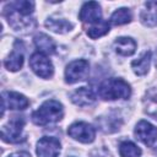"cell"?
Wrapping results in <instances>:
<instances>
[{"mask_svg": "<svg viewBox=\"0 0 157 157\" xmlns=\"http://www.w3.org/2000/svg\"><path fill=\"white\" fill-rule=\"evenodd\" d=\"M64 117V108L59 101L48 99L37 110L32 113V121L36 125H48L61 120Z\"/></svg>", "mask_w": 157, "mask_h": 157, "instance_id": "obj_1", "label": "cell"}, {"mask_svg": "<svg viewBox=\"0 0 157 157\" xmlns=\"http://www.w3.org/2000/svg\"><path fill=\"white\" fill-rule=\"evenodd\" d=\"M98 94L104 101L126 99L131 94V88L123 78H107L99 85Z\"/></svg>", "mask_w": 157, "mask_h": 157, "instance_id": "obj_2", "label": "cell"}, {"mask_svg": "<svg viewBox=\"0 0 157 157\" xmlns=\"http://www.w3.org/2000/svg\"><path fill=\"white\" fill-rule=\"evenodd\" d=\"M4 15L6 16L7 18V22L9 25L13 28V31L16 32H21V33H27V32H31L32 28L34 27L36 22L31 17V16H25L15 10H12L11 7H9L6 5L5 7V11H4Z\"/></svg>", "mask_w": 157, "mask_h": 157, "instance_id": "obj_3", "label": "cell"}, {"mask_svg": "<svg viewBox=\"0 0 157 157\" xmlns=\"http://www.w3.org/2000/svg\"><path fill=\"white\" fill-rule=\"evenodd\" d=\"M25 126L23 117L15 115L12 117L2 128H1V139L5 142H18L22 136V130Z\"/></svg>", "mask_w": 157, "mask_h": 157, "instance_id": "obj_4", "label": "cell"}, {"mask_svg": "<svg viewBox=\"0 0 157 157\" xmlns=\"http://www.w3.org/2000/svg\"><path fill=\"white\" fill-rule=\"evenodd\" d=\"M29 66L33 70V72L42 77V78H49L54 74V66L52 61L48 59V56L43 53H33L29 58Z\"/></svg>", "mask_w": 157, "mask_h": 157, "instance_id": "obj_5", "label": "cell"}, {"mask_svg": "<svg viewBox=\"0 0 157 157\" xmlns=\"http://www.w3.org/2000/svg\"><path fill=\"white\" fill-rule=\"evenodd\" d=\"M67 134L74 140L82 144H91L96 137L94 128L85 121H76L67 128Z\"/></svg>", "mask_w": 157, "mask_h": 157, "instance_id": "obj_6", "label": "cell"}, {"mask_svg": "<svg viewBox=\"0 0 157 157\" xmlns=\"http://www.w3.org/2000/svg\"><path fill=\"white\" fill-rule=\"evenodd\" d=\"M90 72V64L85 59L71 61L65 69V81L67 83H75L85 80Z\"/></svg>", "mask_w": 157, "mask_h": 157, "instance_id": "obj_7", "label": "cell"}, {"mask_svg": "<svg viewBox=\"0 0 157 157\" xmlns=\"http://www.w3.org/2000/svg\"><path fill=\"white\" fill-rule=\"evenodd\" d=\"M1 103H2L1 115H4L6 108L13 109V110H22L29 105V101L23 94L18 92H10V91H6L2 93Z\"/></svg>", "mask_w": 157, "mask_h": 157, "instance_id": "obj_8", "label": "cell"}, {"mask_svg": "<svg viewBox=\"0 0 157 157\" xmlns=\"http://www.w3.org/2000/svg\"><path fill=\"white\" fill-rule=\"evenodd\" d=\"M61 150L60 141L56 137L44 136L37 142V155L38 157H58Z\"/></svg>", "mask_w": 157, "mask_h": 157, "instance_id": "obj_9", "label": "cell"}, {"mask_svg": "<svg viewBox=\"0 0 157 157\" xmlns=\"http://www.w3.org/2000/svg\"><path fill=\"white\" fill-rule=\"evenodd\" d=\"M135 136L145 145L152 146L157 140V128L146 120H140L135 126Z\"/></svg>", "mask_w": 157, "mask_h": 157, "instance_id": "obj_10", "label": "cell"}, {"mask_svg": "<svg viewBox=\"0 0 157 157\" xmlns=\"http://www.w3.org/2000/svg\"><path fill=\"white\" fill-rule=\"evenodd\" d=\"M78 17L82 22L94 25L102 20V11H101V5L96 1H88L85 2L80 10Z\"/></svg>", "mask_w": 157, "mask_h": 157, "instance_id": "obj_11", "label": "cell"}, {"mask_svg": "<svg viewBox=\"0 0 157 157\" xmlns=\"http://www.w3.org/2000/svg\"><path fill=\"white\" fill-rule=\"evenodd\" d=\"M71 102L78 107H86V105H91L96 102V94L94 92L86 86H82L77 90H75L71 94H70Z\"/></svg>", "mask_w": 157, "mask_h": 157, "instance_id": "obj_12", "label": "cell"}, {"mask_svg": "<svg viewBox=\"0 0 157 157\" xmlns=\"http://www.w3.org/2000/svg\"><path fill=\"white\" fill-rule=\"evenodd\" d=\"M20 45H22V43L20 40H16L13 50L4 61V65L9 71H18L23 65V52L22 48H20Z\"/></svg>", "mask_w": 157, "mask_h": 157, "instance_id": "obj_13", "label": "cell"}, {"mask_svg": "<svg viewBox=\"0 0 157 157\" xmlns=\"http://www.w3.org/2000/svg\"><path fill=\"white\" fill-rule=\"evenodd\" d=\"M140 20L142 25L147 27L157 26V1L145 2V9L140 13Z\"/></svg>", "mask_w": 157, "mask_h": 157, "instance_id": "obj_14", "label": "cell"}, {"mask_svg": "<svg viewBox=\"0 0 157 157\" xmlns=\"http://www.w3.org/2000/svg\"><path fill=\"white\" fill-rule=\"evenodd\" d=\"M114 49L119 55L130 56L136 50V42L130 37H119L114 42Z\"/></svg>", "mask_w": 157, "mask_h": 157, "instance_id": "obj_15", "label": "cell"}, {"mask_svg": "<svg viewBox=\"0 0 157 157\" xmlns=\"http://www.w3.org/2000/svg\"><path fill=\"white\" fill-rule=\"evenodd\" d=\"M34 45L37 47V49H38V52L39 53H43V54H54L55 53V49H56V47H55V43H54V40L49 37V36H47V34H44V33H38L36 37H34Z\"/></svg>", "mask_w": 157, "mask_h": 157, "instance_id": "obj_16", "label": "cell"}, {"mask_svg": "<svg viewBox=\"0 0 157 157\" xmlns=\"http://www.w3.org/2000/svg\"><path fill=\"white\" fill-rule=\"evenodd\" d=\"M45 27L49 28L50 31L55 32V33H60V34H63V33H67V32H70V31L72 29L74 25H72L70 21L65 20V18L49 17V18H47V21H45Z\"/></svg>", "mask_w": 157, "mask_h": 157, "instance_id": "obj_17", "label": "cell"}, {"mask_svg": "<svg viewBox=\"0 0 157 157\" xmlns=\"http://www.w3.org/2000/svg\"><path fill=\"white\" fill-rule=\"evenodd\" d=\"M150 64H151V52H145L139 59L131 63V67L136 75L142 76L148 72Z\"/></svg>", "mask_w": 157, "mask_h": 157, "instance_id": "obj_18", "label": "cell"}, {"mask_svg": "<svg viewBox=\"0 0 157 157\" xmlns=\"http://www.w3.org/2000/svg\"><path fill=\"white\" fill-rule=\"evenodd\" d=\"M132 18L131 11L126 7H120L117 11L113 12V15L110 16V23L115 25V26H120V25H125L129 23Z\"/></svg>", "mask_w": 157, "mask_h": 157, "instance_id": "obj_19", "label": "cell"}, {"mask_svg": "<svg viewBox=\"0 0 157 157\" xmlns=\"http://www.w3.org/2000/svg\"><path fill=\"white\" fill-rule=\"evenodd\" d=\"M119 155L120 157H140L141 150L132 141H123L119 145Z\"/></svg>", "mask_w": 157, "mask_h": 157, "instance_id": "obj_20", "label": "cell"}, {"mask_svg": "<svg viewBox=\"0 0 157 157\" xmlns=\"http://www.w3.org/2000/svg\"><path fill=\"white\" fill-rule=\"evenodd\" d=\"M108 32H109V23L104 20H101L99 22L91 25V27L87 29V36L92 39H96L107 34Z\"/></svg>", "mask_w": 157, "mask_h": 157, "instance_id": "obj_21", "label": "cell"}, {"mask_svg": "<svg viewBox=\"0 0 157 157\" xmlns=\"http://www.w3.org/2000/svg\"><path fill=\"white\" fill-rule=\"evenodd\" d=\"M7 157H31L29 153L25 152V151H20V152H13L11 155H9Z\"/></svg>", "mask_w": 157, "mask_h": 157, "instance_id": "obj_22", "label": "cell"}, {"mask_svg": "<svg viewBox=\"0 0 157 157\" xmlns=\"http://www.w3.org/2000/svg\"><path fill=\"white\" fill-rule=\"evenodd\" d=\"M153 152H155V155H157V145L155 146V150H153Z\"/></svg>", "mask_w": 157, "mask_h": 157, "instance_id": "obj_23", "label": "cell"}]
</instances>
